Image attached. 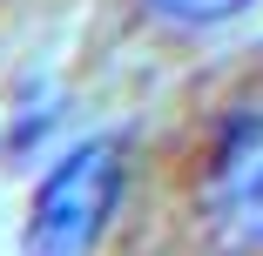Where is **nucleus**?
<instances>
[{"label": "nucleus", "mask_w": 263, "mask_h": 256, "mask_svg": "<svg viewBox=\"0 0 263 256\" xmlns=\"http://www.w3.org/2000/svg\"><path fill=\"white\" fill-rule=\"evenodd\" d=\"M122 195V142L95 135L47 169L34 189V216H27V249H88L101 223L115 216Z\"/></svg>", "instance_id": "nucleus-2"}, {"label": "nucleus", "mask_w": 263, "mask_h": 256, "mask_svg": "<svg viewBox=\"0 0 263 256\" xmlns=\"http://www.w3.org/2000/svg\"><path fill=\"white\" fill-rule=\"evenodd\" d=\"M142 7L162 21V27H182V34H202V27H223L236 21L243 7H256V0H142Z\"/></svg>", "instance_id": "nucleus-3"}, {"label": "nucleus", "mask_w": 263, "mask_h": 256, "mask_svg": "<svg viewBox=\"0 0 263 256\" xmlns=\"http://www.w3.org/2000/svg\"><path fill=\"white\" fill-rule=\"evenodd\" d=\"M189 209L209 243L263 249V88L230 94L189 155Z\"/></svg>", "instance_id": "nucleus-1"}]
</instances>
